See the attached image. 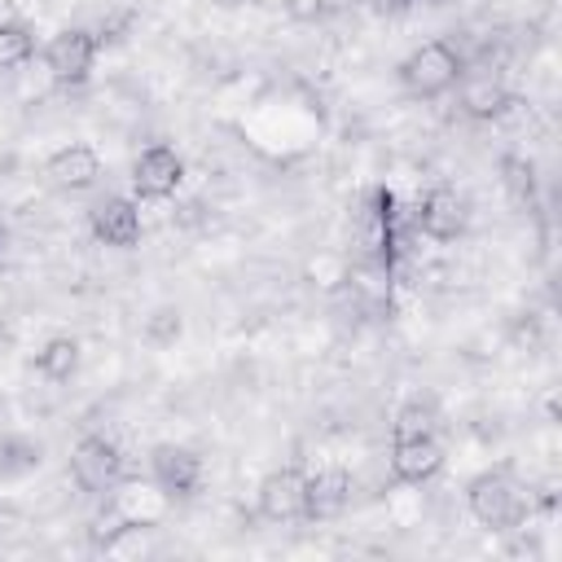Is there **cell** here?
Segmentation results:
<instances>
[{"mask_svg":"<svg viewBox=\"0 0 562 562\" xmlns=\"http://www.w3.org/2000/svg\"><path fill=\"white\" fill-rule=\"evenodd\" d=\"M457 75H461V57H457L443 40L422 44V48L408 53L404 66H400V79H404V88H408L413 97H439L443 88L457 83Z\"/></svg>","mask_w":562,"mask_h":562,"instance_id":"6da1fadb","label":"cell"},{"mask_svg":"<svg viewBox=\"0 0 562 562\" xmlns=\"http://www.w3.org/2000/svg\"><path fill=\"white\" fill-rule=\"evenodd\" d=\"M470 509H474V518L483 527H514L522 518L527 501H522V487L514 479H505V474H479L470 483Z\"/></svg>","mask_w":562,"mask_h":562,"instance_id":"7a4b0ae2","label":"cell"},{"mask_svg":"<svg viewBox=\"0 0 562 562\" xmlns=\"http://www.w3.org/2000/svg\"><path fill=\"white\" fill-rule=\"evenodd\" d=\"M92 57H97V35L88 31H61L44 48V66L57 83H83L92 70Z\"/></svg>","mask_w":562,"mask_h":562,"instance_id":"3957f363","label":"cell"},{"mask_svg":"<svg viewBox=\"0 0 562 562\" xmlns=\"http://www.w3.org/2000/svg\"><path fill=\"white\" fill-rule=\"evenodd\" d=\"M180 180H184V162H180V154L167 149V145L145 149V154L136 158V167H132V189H136L140 198H171V193L180 189Z\"/></svg>","mask_w":562,"mask_h":562,"instance_id":"277c9868","label":"cell"},{"mask_svg":"<svg viewBox=\"0 0 562 562\" xmlns=\"http://www.w3.org/2000/svg\"><path fill=\"white\" fill-rule=\"evenodd\" d=\"M119 470H123V461H119V452H114V443H105V439H83L75 452H70V474H75V483L83 487V492H105V487H114L119 483Z\"/></svg>","mask_w":562,"mask_h":562,"instance_id":"5b68a950","label":"cell"},{"mask_svg":"<svg viewBox=\"0 0 562 562\" xmlns=\"http://www.w3.org/2000/svg\"><path fill=\"white\" fill-rule=\"evenodd\" d=\"M259 509H263V518H272V522L303 518V514H307V474H299V470H277V474H268L263 487H259Z\"/></svg>","mask_w":562,"mask_h":562,"instance_id":"8992f818","label":"cell"},{"mask_svg":"<svg viewBox=\"0 0 562 562\" xmlns=\"http://www.w3.org/2000/svg\"><path fill=\"white\" fill-rule=\"evenodd\" d=\"M443 465V443L435 435H400L391 448V470L404 483H422Z\"/></svg>","mask_w":562,"mask_h":562,"instance_id":"52a82bcc","label":"cell"},{"mask_svg":"<svg viewBox=\"0 0 562 562\" xmlns=\"http://www.w3.org/2000/svg\"><path fill=\"white\" fill-rule=\"evenodd\" d=\"M92 237L105 246H136L140 237V211L132 198H105L92 206Z\"/></svg>","mask_w":562,"mask_h":562,"instance_id":"ba28073f","label":"cell"},{"mask_svg":"<svg viewBox=\"0 0 562 562\" xmlns=\"http://www.w3.org/2000/svg\"><path fill=\"white\" fill-rule=\"evenodd\" d=\"M417 228L435 241H452L465 228V202L452 189H430L417 206Z\"/></svg>","mask_w":562,"mask_h":562,"instance_id":"9c48e42d","label":"cell"},{"mask_svg":"<svg viewBox=\"0 0 562 562\" xmlns=\"http://www.w3.org/2000/svg\"><path fill=\"white\" fill-rule=\"evenodd\" d=\"M149 465H154V479H158V487H162V492H171V496H184V492H193V487H198V474H202L198 457H193L189 448H176V443H162V448H154Z\"/></svg>","mask_w":562,"mask_h":562,"instance_id":"30bf717a","label":"cell"},{"mask_svg":"<svg viewBox=\"0 0 562 562\" xmlns=\"http://www.w3.org/2000/svg\"><path fill=\"white\" fill-rule=\"evenodd\" d=\"M101 176V158L92 145H66L48 158V180L61 189H88Z\"/></svg>","mask_w":562,"mask_h":562,"instance_id":"8fae6325","label":"cell"},{"mask_svg":"<svg viewBox=\"0 0 562 562\" xmlns=\"http://www.w3.org/2000/svg\"><path fill=\"white\" fill-rule=\"evenodd\" d=\"M351 501L347 470H321L307 479V518H338Z\"/></svg>","mask_w":562,"mask_h":562,"instance_id":"7c38bea8","label":"cell"},{"mask_svg":"<svg viewBox=\"0 0 562 562\" xmlns=\"http://www.w3.org/2000/svg\"><path fill=\"white\" fill-rule=\"evenodd\" d=\"M505 101H509V92H505L492 75L470 79V83H465V92H461V110H465L470 119H501Z\"/></svg>","mask_w":562,"mask_h":562,"instance_id":"4fadbf2b","label":"cell"},{"mask_svg":"<svg viewBox=\"0 0 562 562\" xmlns=\"http://www.w3.org/2000/svg\"><path fill=\"white\" fill-rule=\"evenodd\" d=\"M35 53V40L22 22H0V70H13L22 66L26 57Z\"/></svg>","mask_w":562,"mask_h":562,"instance_id":"5bb4252c","label":"cell"},{"mask_svg":"<svg viewBox=\"0 0 562 562\" xmlns=\"http://www.w3.org/2000/svg\"><path fill=\"white\" fill-rule=\"evenodd\" d=\"M79 364V342L75 338H53L44 351H40V373L44 378H70Z\"/></svg>","mask_w":562,"mask_h":562,"instance_id":"9a60e30c","label":"cell"},{"mask_svg":"<svg viewBox=\"0 0 562 562\" xmlns=\"http://www.w3.org/2000/svg\"><path fill=\"white\" fill-rule=\"evenodd\" d=\"M400 435H435V408L422 404V400L404 404L400 417H395V439H400Z\"/></svg>","mask_w":562,"mask_h":562,"instance_id":"2e32d148","label":"cell"},{"mask_svg":"<svg viewBox=\"0 0 562 562\" xmlns=\"http://www.w3.org/2000/svg\"><path fill=\"white\" fill-rule=\"evenodd\" d=\"M505 189H509L514 202H531L536 198V171H531V162L509 158L505 162Z\"/></svg>","mask_w":562,"mask_h":562,"instance_id":"e0dca14e","label":"cell"},{"mask_svg":"<svg viewBox=\"0 0 562 562\" xmlns=\"http://www.w3.org/2000/svg\"><path fill=\"white\" fill-rule=\"evenodd\" d=\"M180 329H184V321H180V312H176V307H158V312L145 321V338H149V342H158V347L176 342V338H180Z\"/></svg>","mask_w":562,"mask_h":562,"instance_id":"ac0fdd59","label":"cell"},{"mask_svg":"<svg viewBox=\"0 0 562 562\" xmlns=\"http://www.w3.org/2000/svg\"><path fill=\"white\" fill-rule=\"evenodd\" d=\"M285 13L294 22H316L325 13V0H285Z\"/></svg>","mask_w":562,"mask_h":562,"instance_id":"d6986e66","label":"cell"},{"mask_svg":"<svg viewBox=\"0 0 562 562\" xmlns=\"http://www.w3.org/2000/svg\"><path fill=\"white\" fill-rule=\"evenodd\" d=\"M364 9H373V13H400L408 0H360Z\"/></svg>","mask_w":562,"mask_h":562,"instance_id":"ffe728a7","label":"cell"},{"mask_svg":"<svg viewBox=\"0 0 562 562\" xmlns=\"http://www.w3.org/2000/svg\"><path fill=\"white\" fill-rule=\"evenodd\" d=\"M0 250H4V224H0Z\"/></svg>","mask_w":562,"mask_h":562,"instance_id":"44dd1931","label":"cell"}]
</instances>
